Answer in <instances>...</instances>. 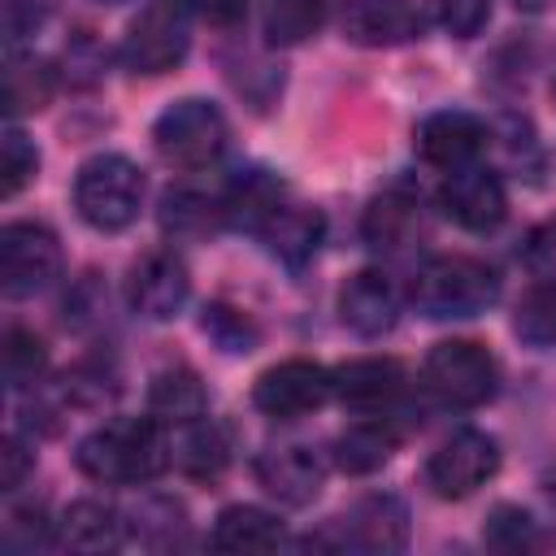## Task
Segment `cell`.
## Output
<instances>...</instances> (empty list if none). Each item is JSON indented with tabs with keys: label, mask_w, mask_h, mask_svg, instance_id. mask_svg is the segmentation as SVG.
<instances>
[{
	"label": "cell",
	"mask_w": 556,
	"mask_h": 556,
	"mask_svg": "<svg viewBox=\"0 0 556 556\" xmlns=\"http://www.w3.org/2000/svg\"><path fill=\"white\" fill-rule=\"evenodd\" d=\"M61 395L74 404V408H104L113 395H117V374L100 361H87L78 365L74 374H65V387Z\"/></svg>",
	"instance_id": "cell-34"
},
{
	"label": "cell",
	"mask_w": 556,
	"mask_h": 556,
	"mask_svg": "<svg viewBox=\"0 0 556 556\" xmlns=\"http://www.w3.org/2000/svg\"><path fill=\"white\" fill-rule=\"evenodd\" d=\"M200 326H204V334L222 352H252L256 339H261L256 326H252V317L243 308H230V304H208L204 317H200Z\"/></svg>",
	"instance_id": "cell-33"
},
{
	"label": "cell",
	"mask_w": 556,
	"mask_h": 556,
	"mask_svg": "<svg viewBox=\"0 0 556 556\" xmlns=\"http://www.w3.org/2000/svg\"><path fill=\"white\" fill-rule=\"evenodd\" d=\"M330 0H265V39L269 43H304L321 30Z\"/></svg>",
	"instance_id": "cell-30"
},
{
	"label": "cell",
	"mask_w": 556,
	"mask_h": 556,
	"mask_svg": "<svg viewBox=\"0 0 556 556\" xmlns=\"http://www.w3.org/2000/svg\"><path fill=\"white\" fill-rule=\"evenodd\" d=\"M413 152L443 174H456L465 165H478L486 152V122L465 113V109H443L417 122L413 130Z\"/></svg>",
	"instance_id": "cell-11"
},
{
	"label": "cell",
	"mask_w": 556,
	"mask_h": 556,
	"mask_svg": "<svg viewBox=\"0 0 556 556\" xmlns=\"http://www.w3.org/2000/svg\"><path fill=\"white\" fill-rule=\"evenodd\" d=\"M143 169L122 152H96L74 174V208L91 230L117 235L143 208Z\"/></svg>",
	"instance_id": "cell-2"
},
{
	"label": "cell",
	"mask_w": 556,
	"mask_h": 556,
	"mask_svg": "<svg viewBox=\"0 0 556 556\" xmlns=\"http://www.w3.org/2000/svg\"><path fill=\"white\" fill-rule=\"evenodd\" d=\"M48 13V0H4V30L9 39H22L26 30H35Z\"/></svg>",
	"instance_id": "cell-40"
},
{
	"label": "cell",
	"mask_w": 556,
	"mask_h": 556,
	"mask_svg": "<svg viewBox=\"0 0 556 556\" xmlns=\"http://www.w3.org/2000/svg\"><path fill=\"white\" fill-rule=\"evenodd\" d=\"M174 465L195 478V482H217L230 465V439L226 430L204 413L187 426H178V439H174Z\"/></svg>",
	"instance_id": "cell-24"
},
{
	"label": "cell",
	"mask_w": 556,
	"mask_h": 556,
	"mask_svg": "<svg viewBox=\"0 0 556 556\" xmlns=\"http://www.w3.org/2000/svg\"><path fill=\"white\" fill-rule=\"evenodd\" d=\"M52 65L35 52H9V70H4V104L9 117L22 113H39L52 100Z\"/></svg>",
	"instance_id": "cell-27"
},
{
	"label": "cell",
	"mask_w": 556,
	"mask_h": 556,
	"mask_svg": "<svg viewBox=\"0 0 556 556\" xmlns=\"http://www.w3.org/2000/svg\"><path fill=\"white\" fill-rule=\"evenodd\" d=\"M552 91H556V78H552Z\"/></svg>",
	"instance_id": "cell-45"
},
{
	"label": "cell",
	"mask_w": 556,
	"mask_h": 556,
	"mask_svg": "<svg viewBox=\"0 0 556 556\" xmlns=\"http://www.w3.org/2000/svg\"><path fill=\"white\" fill-rule=\"evenodd\" d=\"M282 521L261 504H230L217 513L208 543L217 552H274L282 543Z\"/></svg>",
	"instance_id": "cell-25"
},
{
	"label": "cell",
	"mask_w": 556,
	"mask_h": 556,
	"mask_svg": "<svg viewBox=\"0 0 556 556\" xmlns=\"http://www.w3.org/2000/svg\"><path fill=\"white\" fill-rule=\"evenodd\" d=\"M330 395H334L330 369L317 365V361H308V356L278 361V365H269V369L252 382V404H256L265 417H278V421L308 417V413H317Z\"/></svg>",
	"instance_id": "cell-9"
},
{
	"label": "cell",
	"mask_w": 556,
	"mask_h": 556,
	"mask_svg": "<svg viewBox=\"0 0 556 556\" xmlns=\"http://www.w3.org/2000/svg\"><path fill=\"white\" fill-rule=\"evenodd\" d=\"M543 495L552 500V508H556V460L543 469Z\"/></svg>",
	"instance_id": "cell-42"
},
{
	"label": "cell",
	"mask_w": 556,
	"mask_h": 556,
	"mask_svg": "<svg viewBox=\"0 0 556 556\" xmlns=\"http://www.w3.org/2000/svg\"><path fill=\"white\" fill-rule=\"evenodd\" d=\"M421 235H426V204H421V191L395 182V187L378 191V195L365 204L361 239H365L374 252L400 256V252H408Z\"/></svg>",
	"instance_id": "cell-13"
},
{
	"label": "cell",
	"mask_w": 556,
	"mask_h": 556,
	"mask_svg": "<svg viewBox=\"0 0 556 556\" xmlns=\"http://www.w3.org/2000/svg\"><path fill=\"white\" fill-rule=\"evenodd\" d=\"M430 4H434L439 26L456 39H473L491 22V0H430Z\"/></svg>",
	"instance_id": "cell-36"
},
{
	"label": "cell",
	"mask_w": 556,
	"mask_h": 556,
	"mask_svg": "<svg viewBox=\"0 0 556 556\" xmlns=\"http://www.w3.org/2000/svg\"><path fill=\"white\" fill-rule=\"evenodd\" d=\"M191 0H152L139 9V17H130L126 35H122V65L130 74H143V78H156L165 70H174L187 48H191Z\"/></svg>",
	"instance_id": "cell-6"
},
{
	"label": "cell",
	"mask_w": 556,
	"mask_h": 556,
	"mask_svg": "<svg viewBox=\"0 0 556 556\" xmlns=\"http://www.w3.org/2000/svg\"><path fill=\"white\" fill-rule=\"evenodd\" d=\"M417 313L447 321V317H478L500 300V274L478 256H430L413 278Z\"/></svg>",
	"instance_id": "cell-3"
},
{
	"label": "cell",
	"mask_w": 556,
	"mask_h": 556,
	"mask_svg": "<svg viewBox=\"0 0 556 556\" xmlns=\"http://www.w3.org/2000/svg\"><path fill=\"white\" fill-rule=\"evenodd\" d=\"M513 330L530 348H556V278L534 282L513 313Z\"/></svg>",
	"instance_id": "cell-31"
},
{
	"label": "cell",
	"mask_w": 556,
	"mask_h": 556,
	"mask_svg": "<svg viewBox=\"0 0 556 556\" xmlns=\"http://www.w3.org/2000/svg\"><path fill=\"white\" fill-rule=\"evenodd\" d=\"M421 382L447 408H482L500 387V365L478 339H443L426 352Z\"/></svg>",
	"instance_id": "cell-5"
},
{
	"label": "cell",
	"mask_w": 556,
	"mask_h": 556,
	"mask_svg": "<svg viewBox=\"0 0 556 556\" xmlns=\"http://www.w3.org/2000/svg\"><path fill=\"white\" fill-rule=\"evenodd\" d=\"M30 465H35V452L26 447V439L22 434H4L0 439V482H4V491H17L26 482V473H30Z\"/></svg>",
	"instance_id": "cell-38"
},
{
	"label": "cell",
	"mask_w": 556,
	"mask_h": 556,
	"mask_svg": "<svg viewBox=\"0 0 556 556\" xmlns=\"http://www.w3.org/2000/svg\"><path fill=\"white\" fill-rule=\"evenodd\" d=\"M486 148H495L504 169H513L521 178H539V169H543V148L534 139V126L526 117H517V113H508L495 126H486Z\"/></svg>",
	"instance_id": "cell-28"
},
{
	"label": "cell",
	"mask_w": 556,
	"mask_h": 556,
	"mask_svg": "<svg viewBox=\"0 0 556 556\" xmlns=\"http://www.w3.org/2000/svg\"><path fill=\"white\" fill-rule=\"evenodd\" d=\"M148 413L161 421V426H187L195 417L208 413V395H204V382L195 369L187 365H169L152 378L148 387Z\"/></svg>",
	"instance_id": "cell-26"
},
{
	"label": "cell",
	"mask_w": 556,
	"mask_h": 556,
	"mask_svg": "<svg viewBox=\"0 0 556 556\" xmlns=\"http://www.w3.org/2000/svg\"><path fill=\"white\" fill-rule=\"evenodd\" d=\"M482 539L491 547H504V552H517L526 543H534V517L517 504H495L486 526H482Z\"/></svg>",
	"instance_id": "cell-35"
},
{
	"label": "cell",
	"mask_w": 556,
	"mask_h": 556,
	"mask_svg": "<svg viewBox=\"0 0 556 556\" xmlns=\"http://www.w3.org/2000/svg\"><path fill=\"white\" fill-rule=\"evenodd\" d=\"M317 547H348V552H400L408 543V508L395 495H365L343 517H334L330 534L308 539Z\"/></svg>",
	"instance_id": "cell-10"
},
{
	"label": "cell",
	"mask_w": 556,
	"mask_h": 556,
	"mask_svg": "<svg viewBox=\"0 0 556 556\" xmlns=\"http://www.w3.org/2000/svg\"><path fill=\"white\" fill-rule=\"evenodd\" d=\"M0 169H4V178H0L4 200H13V195L35 178V169H39V148L26 139V130H22L17 122L4 130V143H0Z\"/></svg>",
	"instance_id": "cell-32"
},
{
	"label": "cell",
	"mask_w": 556,
	"mask_h": 556,
	"mask_svg": "<svg viewBox=\"0 0 556 556\" xmlns=\"http://www.w3.org/2000/svg\"><path fill=\"white\" fill-rule=\"evenodd\" d=\"M222 200H226V226H239V230L261 235L265 222L287 204V187L269 169L252 165V169H239L230 178V187L222 191Z\"/></svg>",
	"instance_id": "cell-21"
},
{
	"label": "cell",
	"mask_w": 556,
	"mask_h": 556,
	"mask_svg": "<svg viewBox=\"0 0 556 556\" xmlns=\"http://www.w3.org/2000/svg\"><path fill=\"white\" fill-rule=\"evenodd\" d=\"M100 70H104V52L96 48V39L83 30L78 39H70V48H65V74L78 83V87H87V83H96L100 78Z\"/></svg>",
	"instance_id": "cell-37"
},
{
	"label": "cell",
	"mask_w": 556,
	"mask_h": 556,
	"mask_svg": "<svg viewBox=\"0 0 556 556\" xmlns=\"http://www.w3.org/2000/svg\"><path fill=\"white\" fill-rule=\"evenodd\" d=\"M0 369H4V387L9 391H30L48 369L43 339L35 330H26V326H9L4 330V348H0Z\"/></svg>",
	"instance_id": "cell-29"
},
{
	"label": "cell",
	"mask_w": 556,
	"mask_h": 556,
	"mask_svg": "<svg viewBox=\"0 0 556 556\" xmlns=\"http://www.w3.org/2000/svg\"><path fill=\"white\" fill-rule=\"evenodd\" d=\"M248 4L252 0H191L195 17H204L208 26H235V22H243Z\"/></svg>",
	"instance_id": "cell-41"
},
{
	"label": "cell",
	"mask_w": 556,
	"mask_h": 556,
	"mask_svg": "<svg viewBox=\"0 0 556 556\" xmlns=\"http://www.w3.org/2000/svg\"><path fill=\"white\" fill-rule=\"evenodd\" d=\"M226 226V200L222 191H200V187H169L161 195V230L174 239H208Z\"/></svg>",
	"instance_id": "cell-23"
},
{
	"label": "cell",
	"mask_w": 556,
	"mask_h": 556,
	"mask_svg": "<svg viewBox=\"0 0 556 556\" xmlns=\"http://www.w3.org/2000/svg\"><path fill=\"white\" fill-rule=\"evenodd\" d=\"M339 321L361 339L387 334L400 321V291H395L391 274H382V269L352 274L348 287L339 291Z\"/></svg>",
	"instance_id": "cell-16"
},
{
	"label": "cell",
	"mask_w": 556,
	"mask_h": 556,
	"mask_svg": "<svg viewBox=\"0 0 556 556\" xmlns=\"http://www.w3.org/2000/svg\"><path fill=\"white\" fill-rule=\"evenodd\" d=\"M226 139H230L226 113L213 100H200V96L174 100L152 122V148L174 169H204V165H213L226 152Z\"/></svg>",
	"instance_id": "cell-4"
},
{
	"label": "cell",
	"mask_w": 556,
	"mask_h": 556,
	"mask_svg": "<svg viewBox=\"0 0 556 556\" xmlns=\"http://www.w3.org/2000/svg\"><path fill=\"white\" fill-rule=\"evenodd\" d=\"M500 469V443L486 430H456L447 434L426 460V486L439 500H465L486 486Z\"/></svg>",
	"instance_id": "cell-8"
},
{
	"label": "cell",
	"mask_w": 556,
	"mask_h": 556,
	"mask_svg": "<svg viewBox=\"0 0 556 556\" xmlns=\"http://www.w3.org/2000/svg\"><path fill=\"white\" fill-rule=\"evenodd\" d=\"M330 378H334V395L356 413H382L404 391V365L395 356H356L339 365Z\"/></svg>",
	"instance_id": "cell-18"
},
{
	"label": "cell",
	"mask_w": 556,
	"mask_h": 556,
	"mask_svg": "<svg viewBox=\"0 0 556 556\" xmlns=\"http://www.w3.org/2000/svg\"><path fill=\"white\" fill-rule=\"evenodd\" d=\"M256 482L278 500V504H291V508H304L321 495V482H326V460L304 447V443H282V447H265L256 456Z\"/></svg>",
	"instance_id": "cell-15"
},
{
	"label": "cell",
	"mask_w": 556,
	"mask_h": 556,
	"mask_svg": "<svg viewBox=\"0 0 556 556\" xmlns=\"http://www.w3.org/2000/svg\"><path fill=\"white\" fill-rule=\"evenodd\" d=\"M439 204L443 213L465 226V230H495L508 213V191H504V178L495 169H486L482 161L478 165H465L456 174H447L443 191H439Z\"/></svg>",
	"instance_id": "cell-14"
},
{
	"label": "cell",
	"mask_w": 556,
	"mask_h": 556,
	"mask_svg": "<svg viewBox=\"0 0 556 556\" xmlns=\"http://www.w3.org/2000/svg\"><path fill=\"white\" fill-rule=\"evenodd\" d=\"M343 35L361 48H395L421 35L417 0H348Z\"/></svg>",
	"instance_id": "cell-17"
},
{
	"label": "cell",
	"mask_w": 556,
	"mask_h": 556,
	"mask_svg": "<svg viewBox=\"0 0 556 556\" xmlns=\"http://www.w3.org/2000/svg\"><path fill=\"white\" fill-rule=\"evenodd\" d=\"M104 4H117V0H104Z\"/></svg>",
	"instance_id": "cell-44"
},
{
	"label": "cell",
	"mask_w": 556,
	"mask_h": 556,
	"mask_svg": "<svg viewBox=\"0 0 556 556\" xmlns=\"http://www.w3.org/2000/svg\"><path fill=\"white\" fill-rule=\"evenodd\" d=\"M513 4H517V9H526V13H539V9H547L552 0H513Z\"/></svg>",
	"instance_id": "cell-43"
},
{
	"label": "cell",
	"mask_w": 556,
	"mask_h": 556,
	"mask_svg": "<svg viewBox=\"0 0 556 556\" xmlns=\"http://www.w3.org/2000/svg\"><path fill=\"white\" fill-rule=\"evenodd\" d=\"M526 265H530L539 278H556V217L543 222V226L526 239Z\"/></svg>",
	"instance_id": "cell-39"
},
{
	"label": "cell",
	"mask_w": 556,
	"mask_h": 556,
	"mask_svg": "<svg viewBox=\"0 0 556 556\" xmlns=\"http://www.w3.org/2000/svg\"><path fill=\"white\" fill-rule=\"evenodd\" d=\"M191 295V274L182 265V256L156 248V252H143L135 265H130V278H126V300L139 317L148 321H169L174 313H182Z\"/></svg>",
	"instance_id": "cell-12"
},
{
	"label": "cell",
	"mask_w": 556,
	"mask_h": 556,
	"mask_svg": "<svg viewBox=\"0 0 556 556\" xmlns=\"http://www.w3.org/2000/svg\"><path fill=\"white\" fill-rule=\"evenodd\" d=\"M74 465L83 478L104 482V486H139L161 478L174 465V439L165 434V426L148 413V417H117L96 426L78 452Z\"/></svg>",
	"instance_id": "cell-1"
},
{
	"label": "cell",
	"mask_w": 556,
	"mask_h": 556,
	"mask_svg": "<svg viewBox=\"0 0 556 556\" xmlns=\"http://www.w3.org/2000/svg\"><path fill=\"white\" fill-rule=\"evenodd\" d=\"M126 539V521L104 500H74L56 521V543L70 552H113Z\"/></svg>",
	"instance_id": "cell-22"
},
{
	"label": "cell",
	"mask_w": 556,
	"mask_h": 556,
	"mask_svg": "<svg viewBox=\"0 0 556 556\" xmlns=\"http://www.w3.org/2000/svg\"><path fill=\"white\" fill-rule=\"evenodd\" d=\"M261 239H265V248H269L274 261H282L287 269H304V265L317 256L321 239H326V217H321V208H313V204H291V200H287V204L265 222Z\"/></svg>",
	"instance_id": "cell-19"
},
{
	"label": "cell",
	"mask_w": 556,
	"mask_h": 556,
	"mask_svg": "<svg viewBox=\"0 0 556 556\" xmlns=\"http://www.w3.org/2000/svg\"><path fill=\"white\" fill-rule=\"evenodd\" d=\"M400 439H404V434H400L395 417L365 413L361 421H352V426L334 439V465H339L343 473H352V478L374 473V469H382V465L395 456Z\"/></svg>",
	"instance_id": "cell-20"
},
{
	"label": "cell",
	"mask_w": 556,
	"mask_h": 556,
	"mask_svg": "<svg viewBox=\"0 0 556 556\" xmlns=\"http://www.w3.org/2000/svg\"><path fill=\"white\" fill-rule=\"evenodd\" d=\"M61 278V239L43 222H9L0 230V287L9 300H30Z\"/></svg>",
	"instance_id": "cell-7"
}]
</instances>
